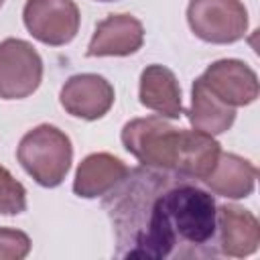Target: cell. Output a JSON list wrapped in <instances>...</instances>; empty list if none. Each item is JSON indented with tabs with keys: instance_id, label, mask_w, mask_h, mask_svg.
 <instances>
[{
	"instance_id": "6da1fadb",
	"label": "cell",
	"mask_w": 260,
	"mask_h": 260,
	"mask_svg": "<svg viewBox=\"0 0 260 260\" xmlns=\"http://www.w3.org/2000/svg\"><path fill=\"white\" fill-rule=\"evenodd\" d=\"M118 258H217V203L197 179L150 167L130 169L104 195Z\"/></svg>"
},
{
	"instance_id": "7a4b0ae2",
	"label": "cell",
	"mask_w": 260,
	"mask_h": 260,
	"mask_svg": "<svg viewBox=\"0 0 260 260\" xmlns=\"http://www.w3.org/2000/svg\"><path fill=\"white\" fill-rule=\"evenodd\" d=\"M124 148L142 165L203 181L215 167L221 144L199 130L175 128L162 116L134 118L120 132Z\"/></svg>"
},
{
	"instance_id": "3957f363",
	"label": "cell",
	"mask_w": 260,
	"mask_h": 260,
	"mask_svg": "<svg viewBox=\"0 0 260 260\" xmlns=\"http://www.w3.org/2000/svg\"><path fill=\"white\" fill-rule=\"evenodd\" d=\"M16 158L20 167L47 189L59 187L73 162L71 138L53 124H39L28 130L18 146Z\"/></svg>"
},
{
	"instance_id": "277c9868",
	"label": "cell",
	"mask_w": 260,
	"mask_h": 260,
	"mask_svg": "<svg viewBox=\"0 0 260 260\" xmlns=\"http://www.w3.org/2000/svg\"><path fill=\"white\" fill-rule=\"evenodd\" d=\"M191 32L211 45H232L248 30V10L242 0H189Z\"/></svg>"
},
{
	"instance_id": "5b68a950",
	"label": "cell",
	"mask_w": 260,
	"mask_h": 260,
	"mask_svg": "<svg viewBox=\"0 0 260 260\" xmlns=\"http://www.w3.org/2000/svg\"><path fill=\"white\" fill-rule=\"evenodd\" d=\"M43 81V59L37 49L22 39L0 43V100H24Z\"/></svg>"
},
{
	"instance_id": "8992f818",
	"label": "cell",
	"mask_w": 260,
	"mask_h": 260,
	"mask_svg": "<svg viewBox=\"0 0 260 260\" xmlns=\"http://www.w3.org/2000/svg\"><path fill=\"white\" fill-rule=\"evenodd\" d=\"M22 22L39 43L63 47L77 37L81 14L73 0H26Z\"/></svg>"
},
{
	"instance_id": "52a82bcc",
	"label": "cell",
	"mask_w": 260,
	"mask_h": 260,
	"mask_svg": "<svg viewBox=\"0 0 260 260\" xmlns=\"http://www.w3.org/2000/svg\"><path fill=\"white\" fill-rule=\"evenodd\" d=\"M59 102L69 116L93 122L104 118L114 106V87L98 73H77L63 83Z\"/></svg>"
},
{
	"instance_id": "ba28073f",
	"label": "cell",
	"mask_w": 260,
	"mask_h": 260,
	"mask_svg": "<svg viewBox=\"0 0 260 260\" xmlns=\"http://www.w3.org/2000/svg\"><path fill=\"white\" fill-rule=\"evenodd\" d=\"M207 89L232 108L250 106L260 93L258 77L250 65L240 59H219L207 65L199 75Z\"/></svg>"
},
{
	"instance_id": "9c48e42d",
	"label": "cell",
	"mask_w": 260,
	"mask_h": 260,
	"mask_svg": "<svg viewBox=\"0 0 260 260\" xmlns=\"http://www.w3.org/2000/svg\"><path fill=\"white\" fill-rule=\"evenodd\" d=\"M144 45V26L132 14H108L95 24L87 57H128Z\"/></svg>"
},
{
	"instance_id": "30bf717a",
	"label": "cell",
	"mask_w": 260,
	"mask_h": 260,
	"mask_svg": "<svg viewBox=\"0 0 260 260\" xmlns=\"http://www.w3.org/2000/svg\"><path fill=\"white\" fill-rule=\"evenodd\" d=\"M260 246V223L250 209L234 203L217 205V250L230 258H244Z\"/></svg>"
},
{
	"instance_id": "8fae6325",
	"label": "cell",
	"mask_w": 260,
	"mask_h": 260,
	"mask_svg": "<svg viewBox=\"0 0 260 260\" xmlns=\"http://www.w3.org/2000/svg\"><path fill=\"white\" fill-rule=\"evenodd\" d=\"M128 171L126 162L110 152L87 154L75 171L73 193L83 199L104 197L128 175Z\"/></svg>"
},
{
	"instance_id": "7c38bea8",
	"label": "cell",
	"mask_w": 260,
	"mask_h": 260,
	"mask_svg": "<svg viewBox=\"0 0 260 260\" xmlns=\"http://www.w3.org/2000/svg\"><path fill=\"white\" fill-rule=\"evenodd\" d=\"M140 104L162 118L177 120L183 114L181 102V87L175 73L158 63L146 65L140 73V87H138Z\"/></svg>"
},
{
	"instance_id": "4fadbf2b",
	"label": "cell",
	"mask_w": 260,
	"mask_h": 260,
	"mask_svg": "<svg viewBox=\"0 0 260 260\" xmlns=\"http://www.w3.org/2000/svg\"><path fill=\"white\" fill-rule=\"evenodd\" d=\"M258 179V169L244 156L221 152L213 171L201 181L213 195L228 199H244L252 195Z\"/></svg>"
},
{
	"instance_id": "5bb4252c",
	"label": "cell",
	"mask_w": 260,
	"mask_h": 260,
	"mask_svg": "<svg viewBox=\"0 0 260 260\" xmlns=\"http://www.w3.org/2000/svg\"><path fill=\"white\" fill-rule=\"evenodd\" d=\"M191 126L209 136H217L228 132L236 122V108L223 104L217 95H213L201 77H197L191 85V106L187 112Z\"/></svg>"
},
{
	"instance_id": "9a60e30c",
	"label": "cell",
	"mask_w": 260,
	"mask_h": 260,
	"mask_svg": "<svg viewBox=\"0 0 260 260\" xmlns=\"http://www.w3.org/2000/svg\"><path fill=\"white\" fill-rule=\"evenodd\" d=\"M22 211H26V189L0 165V215H18Z\"/></svg>"
},
{
	"instance_id": "2e32d148",
	"label": "cell",
	"mask_w": 260,
	"mask_h": 260,
	"mask_svg": "<svg viewBox=\"0 0 260 260\" xmlns=\"http://www.w3.org/2000/svg\"><path fill=\"white\" fill-rule=\"evenodd\" d=\"M30 252V238L14 228L0 225V260H22Z\"/></svg>"
},
{
	"instance_id": "e0dca14e",
	"label": "cell",
	"mask_w": 260,
	"mask_h": 260,
	"mask_svg": "<svg viewBox=\"0 0 260 260\" xmlns=\"http://www.w3.org/2000/svg\"><path fill=\"white\" fill-rule=\"evenodd\" d=\"M98 2H116V0H98Z\"/></svg>"
},
{
	"instance_id": "ac0fdd59",
	"label": "cell",
	"mask_w": 260,
	"mask_h": 260,
	"mask_svg": "<svg viewBox=\"0 0 260 260\" xmlns=\"http://www.w3.org/2000/svg\"><path fill=\"white\" fill-rule=\"evenodd\" d=\"M2 4H4V0H0V8H2Z\"/></svg>"
}]
</instances>
